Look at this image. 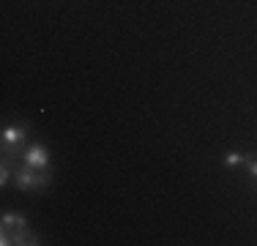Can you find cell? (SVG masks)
<instances>
[{
  "label": "cell",
  "instance_id": "obj_1",
  "mask_svg": "<svg viewBox=\"0 0 257 246\" xmlns=\"http://www.w3.org/2000/svg\"><path fill=\"white\" fill-rule=\"evenodd\" d=\"M52 181V172L50 170H36L30 167V164H17L14 167V178H11V183H14L17 189H22V192H39V189L50 186Z\"/></svg>",
  "mask_w": 257,
  "mask_h": 246
},
{
  "label": "cell",
  "instance_id": "obj_2",
  "mask_svg": "<svg viewBox=\"0 0 257 246\" xmlns=\"http://www.w3.org/2000/svg\"><path fill=\"white\" fill-rule=\"evenodd\" d=\"M0 140H3V156L20 159L22 151H25L28 126L25 123H9V126H3V132H0Z\"/></svg>",
  "mask_w": 257,
  "mask_h": 246
},
{
  "label": "cell",
  "instance_id": "obj_3",
  "mask_svg": "<svg viewBox=\"0 0 257 246\" xmlns=\"http://www.w3.org/2000/svg\"><path fill=\"white\" fill-rule=\"evenodd\" d=\"M20 159L25 164H30V167H36V170H50V151H47V145H41V143L28 145Z\"/></svg>",
  "mask_w": 257,
  "mask_h": 246
},
{
  "label": "cell",
  "instance_id": "obj_4",
  "mask_svg": "<svg viewBox=\"0 0 257 246\" xmlns=\"http://www.w3.org/2000/svg\"><path fill=\"white\" fill-rule=\"evenodd\" d=\"M0 243L3 246H11V243H39V238L28 230V227H3L0 232Z\"/></svg>",
  "mask_w": 257,
  "mask_h": 246
},
{
  "label": "cell",
  "instance_id": "obj_5",
  "mask_svg": "<svg viewBox=\"0 0 257 246\" xmlns=\"http://www.w3.org/2000/svg\"><path fill=\"white\" fill-rule=\"evenodd\" d=\"M11 178H14V164H11L9 156H3V164H0V183H3V186H9Z\"/></svg>",
  "mask_w": 257,
  "mask_h": 246
},
{
  "label": "cell",
  "instance_id": "obj_6",
  "mask_svg": "<svg viewBox=\"0 0 257 246\" xmlns=\"http://www.w3.org/2000/svg\"><path fill=\"white\" fill-rule=\"evenodd\" d=\"M3 227H28V221L22 213H14V211H6L3 213Z\"/></svg>",
  "mask_w": 257,
  "mask_h": 246
},
{
  "label": "cell",
  "instance_id": "obj_7",
  "mask_svg": "<svg viewBox=\"0 0 257 246\" xmlns=\"http://www.w3.org/2000/svg\"><path fill=\"white\" fill-rule=\"evenodd\" d=\"M246 153H241V151H230L227 156H224V164H227V167H238V164H243L246 162Z\"/></svg>",
  "mask_w": 257,
  "mask_h": 246
},
{
  "label": "cell",
  "instance_id": "obj_8",
  "mask_svg": "<svg viewBox=\"0 0 257 246\" xmlns=\"http://www.w3.org/2000/svg\"><path fill=\"white\" fill-rule=\"evenodd\" d=\"M243 164H246V172H249V178H252V181H257V159H254V156H249Z\"/></svg>",
  "mask_w": 257,
  "mask_h": 246
}]
</instances>
